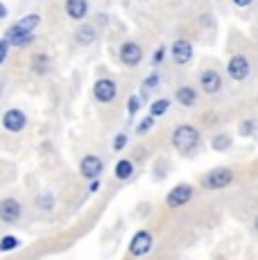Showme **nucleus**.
I'll use <instances>...</instances> for the list:
<instances>
[{
  "mask_svg": "<svg viewBox=\"0 0 258 260\" xmlns=\"http://www.w3.org/2000/svg\"><path fill=\"white\" fill-rule=\"evenodd\" d=\"M197 143H200V132H197L195 127H190V124H181V127H177L175 134H172V145H175L181 154H190L192 149L197 147Z\"/></svg>",
  "mask_w": 258,
  "mask_h": 260,
  "instance_id": "1",
  "label": "nucleus"
},
{
  "mask_svg": "<svg viewBox=\"0 0 258 260\" xmlns=\"http://www.w3.org/2000/svg\"><path fill=\"white\" fill-rule=\"evenodd\" d=\"M233 179V172L229 168H217L213 170V172H208L204 177V181H202V186H204L206 190H220L224 186H229Z\"/></svg>",
  "mask_w": 258,
  "mask_h": 260,
  "instance_id": "2",
  "label": "nucleus"
},
{
  "mask_svg": "<svg viewBox=\"0 0 258 260\" xmlns=\"http://www.w3.org/2000/svg\"><path fill=\"white\" fill-rule=\"evenodd\" d=\"M39 21H41V18H39L37 14H29V16L21 18L18 23H14L12 27L7 29V37H5V39H12V37H25V34H34V27L39 25Z\"/></svg>",
  "mask_w": 258,
  "mask_h": 260,
  "instance_id": "3",
  "label": "nucleus"
},
{
  "mask_svg": "<svg viewBox=\"0 0 258 260\" xmlns=\"http://www.w3.org/2000/svg\"><path fill=\"white\" fill-rule=\"evenodd\" d=\"M0 219L5 224H16L21 219V204L14 197H7L0 202Z\"/></svg>",
  "mask_w": 258,
  "mask_h": 260,
  "instance_id": "4",
  "label": "nucleus"
},
{
  "mask_svg": "<svg viewBox=\"0 0 258 260\" xmlns=\"http://www.w3.org/2000/svg\"><path fill=\"white\" fill-rule=\"evenodd\" d=\"M150 249H152L150 231H138L136 236L132 238V242H129V253H132V256H145Z\"/></svg>",
  "mask_w": 258,
  "mask_h": 260,
  "instance_id": "5",
  "label": "nucleus"
},
{
  "mask_svg": "<svg viewBox=\"0 0 258 260\" xmlns=\"http://www.w3.org/2000/svg\"><path fill=\"white\" fill-rule=\"evenodd\" d=\"M25 122H27L25 113L18 111V109H9V111L3 116V127L7 129V132H14V134L21 132V129L25 127Z\"/></svg>",
  "mask_w": 258,
  "mask_h": 260,
  "instance_id": "6",
  "label": "nucleus"
},
{
  "mask_svg": "<svg viewBox=\"0 0 258 260\" xmlns=\"http://www.w3.org/2000/svg\"><path fill=\"white\" fill-rule=\"evenodd\" d=\"M192 199V188L190 186H177V188H172L170 190V194H168V206H172V208H179L183 206V204H188Z\"/></svg>",
  "mask_w": 258,
  "mask_h": 260,
  "instance_id": "7",
  "label": "nucleus"
},
{
  "mask_svg": "<svg viewBox=\"0 0 258 260\" xmlns=\"http://www.w3.org/2000/svg\"><path fill=\"white\" fill-rule=\"evenodd\" d=\"M227 71H229V75L236 82H242V79H247V75H249V61H247L242 54H238V57H233L229 61Z\"/></svg>",
  "mask_w": 258,
  "mask_h": 260,
  "instance_id": "8",
  "label": "nucleus"
},
{
  "mask_svg": "<svg viewBox=\"0 0 258 260\" xmlns=\"http://www.w3.org/2000/svg\"><path fill=\"white\" fill-rule=\"evenodd\" d=\"M93 93H95V98L100 100V102H111V100L116 98L118 88H116V84H113L111 79H98Z\"/></svg>",
  "mask_w": 258,
  "mask_h": 260,
  "instance_id": "9",
  "label": "nucleus"
},
{
  "mask_svg": "<svg viewBox=\"0 0 258 260\" xmlns=\"http://www.w3.org/2000/svg\"><path fill=\"white\" fill-rule=\"evenodd\" d=\"M120 59H122V63L125 66H136L138 61L143 59V50H141V46L138 43H125V46L120 48Z\"/></svg>",
  "mask_w": 258,
  "mask_h": 260,
  "instance_id": "10",
  "label": "nucleus"
},
{
  "mask_svg": "<svg viewBox=\"0 0 258 260\" xmlns=\"http://www.w3.org/2000/svg\"><path fill=\"white\" fill-rule=\"evenodd\" d=\"M79 170L86 179H98L102 172V161L98 156H84L82 163H79Z\"/></svg>",
  "mask_w": 258,
  "mask_h": 260,
  "instance_id": "11",
  "label": "nucleus"
},
{
  "mask_svg": "<svg viewBox=\"0 0 258 260\" xmlns=\"http://www.w3.org/2000/svg\"><path fill=\"white\" fill-rule=\"evenodd\" d=\"M200 82H202V88H204L206 93H217V91L222 88V77H220V75H217L215 71L202 73Z\"/></svg>",
  "mask_w": 258,
  "mask_h": 260,
  "instance_id": "12",
  "label": "nucleus"
},
{
  "mask_svg": "<svg viewBox=\"0 0 258 260\" xmlns=\"http://www.w3.org/2000/svg\"><path fill=\"white\" fill-rule=\"evenodd\" d=\"M172 57H175L177 63H188L192 57V46L188 41H175V46H172Z\"/></svg>",
  "mask_w": 258,
  "mask_h": 260,
  "instance_id": "13",
  "label": "nucleus"
},
{
  "mask_svg": "<svg viewBox=\"0 0 258 260\" xmlns=\"http://www.w3.org/2000/svg\"><path fill=\"white\" fill-rule=\"evenodd\" d=\"M88 12L86 0H66V14L71 18H84Z\"/></svg>",
  "mask_w": 258,
  "mask_h": 260,
  "instance_id": "14",
  "label": "nucleus"
},
{
  "mask_svg": "<svg viewBox=\"0 0 258 260\" xmlns=\"http://www.w3.org/2000/svg\"><path fill=\"white\" fill-rule=\"evenodd\" d=\"M177 102H181L183 107H192V104L197 102V95L192 88H188V86H183L177 91Z\"/></svg>",
  "mask_w": 258,
  "mask_h": 260,
  "instance_id": "15",
  "label": "nucleus"
},
{
  "mask_svg": "<svg viewBox=\"0 0 258 260\" xmlns=\"http://www.w3.org/2000/svg\"><path fill=\"white\" fill-rule=\"evenodd\" d=\"M75 39H77L79 46H88V43L95 41V29L88 27V25H84V27L77 29V37H75Z\"/></svg>",
  "mask_w": 258,
  "mask_h": 260,
  "instance_id": "16",
  "label": "nucleus"
},
{
  "mask_svg": "<svg viewBox=\"0 0 258 260\" xmlns=\"http://www.w3.org/2000/svg\"><path fill=\"white\" fill-rule=\"evenodd\" d=\"M134 174V166H132V161H127V158H122V161H118V166H116V177L118 179H129Z\"/></svg>",
  "mask_w": 258,
  "mask_h": 260,
  "instance_id": "17",
  "label": "nucleus"
},
{
  "mask_svg": "<svg viewBox=\"0 0 258 260\" xmlns=\"http://www.w3.org/2000/svg\"><path fill=\"white\" fill-rule=\"evenodd\" d=\"M168 107H170V102H168V100H156V102H152V107H150V116L152 118L163 116V113L168 111Z\"/></svg>",
  "mask_w": 258,
  "mask_h": 260,
  "instance_id": "18",
  "label": "nucleus"
},
{
  "mask_svg": "<svg viewBox=\"0 0 258 260\" xmlns=\"http://www.w3.org/2000/svg\"><path fill=\"white\" fill-rule=\"evenodd\" d=\"M229 145H231V136H227V134H220V136L213 138V149H217V152L227 149Z\"/></svg>",
  "mask_w": 258,
  "mask_h": 260,
  "instance_id": "19",
  "label": "nucleus"
},
{
  "mask_svg": "<svg viewBox=\"0 0 258 260\" xmlns=\"http://www.w3.org/2000/svg\"><path fill=\"white\" fill-rule=\"evenodd\" d=\"M18 247V240L14 236H5L3 240H0V251H12V249Z\"/></svg>",
  "mask_w": 258,
  "mask_h": 260,
  "instance_id": "20",
  "label": "nucleus"
},
{
  "mask_svg": "<svg viewBox=\"0 0 258 260\" xmlns=\"http://www.w3.org/2000/svg\"><path fill=\"white\" fill-rule=\"evenodd\" d=\"M32 41H34V34H25V37H12V39H7V43H12V46H16V48L27 46V43H32Z\"/></svg>",
  "mask_w": 258,
  "mask_h": 260,
  "instance_id": "21",
  "label": "nucleus"
},
{
  "mask_svg": "<svg viewBox=\"0 0 258 260\" xmlns=\"http://www.w3.org/2000/svg\"><path fill=\"white\" fill-rule=\"evenodd\" d=\"M125 145H127V136H125V134L116 136V141H113V149H116V152H120V149L125 147Z\"/></svg>",
  "mask_w": 258,
  "mask_h": 260,
  "instance_id": "22",
  "label": "nucleus"
},
{
  "mask_svg": "<svg viewBox=\"0 0 258 260\" xmlns=\"http://www.w3.org/2000/svg\"><path fill=\"white\" fill-rule=\"evenodd\" d=\"M127 109H129V113H136L138 109H141V100H138V98H129Z\"/></svg>",
  "mask_w": 258,
  "mask_h": 260,
  "instance_id": "23",
  "label": "nucleus"
},
{
  "mask_svg": "<svg viewBox=\"0 0 258 260\" xmlns=\"http://www.w3.org/2000/svg\"><path fill=\"white\" fill-rule=\"evenodd\" d=\"M152 124H154V120H152V116H150V118H145V120H143L141 124H138V134H145L147 129L152 127Z\"/></svg>",
  "mask_w": 258,
  "mask_h": 260,
  "instance_id": "24",
  "label": "nucleus"
},
{
  "mask_svg": "<svg viewBox=\"0 0 258 260\" xmlns=\"http://www.w3.org/2000/svg\"><path fill=\"white\" fill-rule=\"evenodd\" d=\"M7 50H9V43H7V39H3V41H0V63L7 57Z\"/></svg>",
  "mask_w": 258,
  "mask_h": 260,
  "instance_id": "25",
  "label": "nucleus"
},
{
  "mask_svg": "<svg viewBox=\"0 0 258 260\" xmlns=\"http://www.w3.org/2000/svg\"><path fill=\"white\" fill-rule=\"evenodd\" d=\"M34 63H37V71L39 73L46 71V57H37V59H34Z\"/></svg>",
  "mask_w": 258,
  "mask_h": 260,
  "instance_id": "26",
  "label": "nucleus"
},
{
  "mask_svg": "<svg viewBox=\"0 0 258 260\" xmlns=\"http://www.w3.org/2000/svg\"><path fill=\"white\" fill-rule=\"evenodd\" d=\"M156 82H158L156 75H150V77L145 79V88H154V86H156Z\"/></svg>",
  "mask_w": 258,
  "mask_h": 260,
  "instance_id": "27",
  "label": "nucleus"
},
{
  "mask_svg": "<svg viewBox=\"0 0 258 260\" xmlns=\"http://www.w3.org/2000/svg\"><path fill=\"white\" fill-rule=\"evenodd\" d=\"M91 192H98V190H100V181H95V179H93V183H91Z\"/></svg>",
  "mask_w": 258,
  "mask_h": 260,
  "instance_id": "28",
  "label": "nucleus"
},
{
  "mask_svg": "<svg viewBox=\"0 0 258 260\" xmlns=\"http://www.w3.org/2000/svg\"><path fill=\"white\" fill-rule=\"evenodd\" d=\"M41 204H43V206H46V208H50V206H52V202H50V197H48V194L41 199Z\"/></svg>",
  "mask_w": 258,
  "mask_h": 260,
  "instance_id": "29",
  "label": "nucleus"
},
{
  "mask_svg": "<svg viewBox=\"0 0 258 260\" xmlns=\"http://www.w3.org/2000/svg\"><path fill=\"white\" fill-rule=\"evenodd\" d=\"M233 3H236V5H238V7H247V5H249V3H251V0H233Z\"/></svg>",
  "mask_w": 258,
  "mask_h": 260,
  "instance_id": "30",
  "label": "nucleus"
},
{
  "mask_svg": "<svg viewBox=\"0 0 258 260\" xmlns=\"http://www.w3.org/2000/svg\"><path fill=\"white\" fill-rule=\"evenodd\" d=\"M161 59H163V48H158V50H156V57H154V61L158 63V61H161Z\"/></svg>",
  "mask_w": 258,
  "mask_h": 260,
  "instance_id": "31",
  "label": "nucleus"
},
{
  "mask_svg": "<svg viewBox=\"0 0 258 260\" xmlns=\"http://www.w3.org/2000/svg\"><path fill=\"white\" fill-rule=\"evenodd\" d=\"M5 16H7V9H5V5L0 3V18H5Z\"/></svg>",
  "mask_w": 258,
  "mask_h": 260,
  "instance_id": "32",
  "label": "nucleus"
},
{
  "mask_svg": "<svg viewBox=\"0 0 258 260\" xmlns=\"http://www.w3.org/2000/svg\"><path fill=\"white\" fill-rule=\"evenodd\" d=\"M256 231H258V217H256Z\"/></svg>",
  "mask_w": 258,
  "mask_h": 260,
  "instance_id": "33",
  "label": "nucleus"
}]
</instances>
